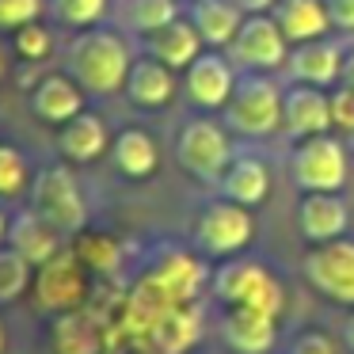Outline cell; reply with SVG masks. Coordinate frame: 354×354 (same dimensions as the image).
I'll return each mask as SVG.
<instances>
[{
    "mask_svg": "<svg viewBox=\"0 0 354 354\" xmlns=\"http://www.w3.org/2000/svg\"><path fill=\"white\" fill-rule=\"evenodd\" d=\"M133 54L126 39L111 27H88L77 31L65 46V73L84 88L88 95H115L126 88Z\"/></svg>",
    "mask_w": 354,
    "mask_h": 354,
    "instance_id": "6da1fadb",
    "label": "cell"
},
{
    "mask_svg": "<svg viewBox=\"0 0 354 354\" xmlns=\"http://www.w3.org/2000/svg\"><path fill=\"white\" fill-rule=\"evenodd\" d=\"M290 179L301 194L308 191H343L351 179V149L339 133L293 141L290 149Z\"/></svg>",
    "mask_w": 354,
    "mask_h": 354,
    "instance_id": "277c9868",
    "label": "cell"
},
{
    "mask_svg": "<svg viewBox=\"0 0 354 354\" xmlns=\"http://www.w3.org/2000/svg\"><path fill=\"white\" fill-rule=\"evenodd\" d=\"M107 149H111V133L103 115H95V111H80L77 118L57 126V153L65 156V164H92Z\"/></svg>",
    "mask_w": 354,
    "mask_h": 354,
    "instance_id": "e0dca14e",
    "label": "cell"
},
{
    "mask_svg": "<svg viewBox=\"0 0 354 354\" xmlns=\"http://www.w3.org/2000/svg\"><path fill=\"white\" fill-rule=\"evenodd\" d=\"M286 354H335V346H331V339L324 331H301Z\"/></svg>",
    "mask_w": 354,
    "mask_h": 354,
    "instance_id": "836d02e7",
    "label": "cell"
},
{
    "mask_svg": "<svg viewBox=\"0 0 354 354\" xmlns=\"http://www.w3.org/2000/svg\"><path fill=\"white\" fill-rule=\"evenodd\" d=\"M221 335L236 354H270L274 346V313L267 308H229Z\"/></svg>",
    "mask_w": 354,
    "mask_h": 354,
    "instance_id": "ffe728a7",
    "label": "cell"
},
{
    "mask_svg": "<svg viewBox=\"0 0 354 354\" xmlns=\"http://www.w3.org/2000/svg\"><path fill=\"white\" fill-rule=\"evenodd\" d=\"M4 73H8V54H4V42H0V80H4Z\"/></svg>",
    "mask_w": 354,
    "mask_h": 354,
    "instance_id": "f35d334b",
    "label": "cell"
},
{
    "mask_svg": "<svg viewBox=\"0 0 354 354\" xmlns=\"http://www.w3.org/2000/svg\"><path fill=\"white\" fill-rule=\"evenodd\" d=\"M126 100L141 111H160L176 100V73L160 65L156 57H133L130 77H126Z\"/></svg>",
    "mask_w": 354,
    "mask_h": 354,
    "instance_id": "d6986e66",
    "label": "cell"
},
{
    "mask_svg": "<svg viewBox=\"0 0 354 354\" xmlns=\"http://www.w3.org/2000/svg\"><path fill=\"white\" fill-rule=\"evenodd\" d=\"M46 12L54 16V24L69 27V31H88L107 19L111 0H46Z\"/></svg>",
    "mask_w": 354,
    "mask_h": 354,
    "instance_id": "4316f807",
    "label": "cell"
},
{
    "mask_svg": "<svg viewBox=\"0 0 354 354\" xmlns=\"http://www.w3.org/2000/svg\"><path fill=\"white\" fill-rule=\"evenodd\" d=\"M4 346H8V335H4V324H0V354H4Z\"/></svg>",
    "mask_w": 354,
    "mask_h": 354,
    "instance_id": "60d3db41",
    "label": "cell"
},
{
    "mask_svg": "<svg viewBox=\"0 0 354 354\" xmlns=\"http://www.w3.org/2000/svg\"><path fill=\"white\" fill-rule=\"evenodd\" d=\"M8 39H12L16 57H19V62H27V65H42L50 54H54V35H50V27L42 24V19H35V24L12 31Z\"/></svg>",
    "mask_w": 354,
    "mask_h": 354,
    "instance_id": "f1b7e54d",
    "label": "cell"
},
{
    "mask_svg": "<svg viewBox=\"0 0 354 354\" xmlns=\"http://www.w3.org/2000/svg\"><path fill=\"white\" fill-rule=\"evenodd\" d=\"M282 92L286 88H278V80L270 73H240L236 92L221 111L225 115L221 122L236 138H252V141L270 138L282 126Z\"/></svg>",
    "mask_w": 354,
    "mask_h": 354,
    "instance_id": "7a4b0ae2",
    "label": "cell"
},
{
    "mask_svg": "<svg viewBox=\"0 0 354 354\" xmlns=\"http://www.w3.org/2000/svg\"><path fill=\"white\" fill-rule=\"evenodd\" d=\"M50 351L54 354H100V328L88 313L73 308L50 320Z\"/></svg>",
    "mask_w": 354,
    "mask_h": 354,
    "instance_id": "d4e9b609",
    "label": "cell"
},
{
    "mask_svg": "<svg viewBox=\"0 0 354 354\" xmlns=\"http://www.w3.org/2000/svg\"><path fill=\"white\" fill-rule=\"evenodd\" d=\"M305 278L320 297L354 308V240L339 236L328 244H313L305 255Z\"/></svg>",
    "mask_w": 354,
    "mask_h": 354,
    "instance_id": "9c48e42d",
    "label": "cell"
},
{
    "mask_svg": "<svg viewBox=\"0 0 354 354\" xmlns=\"http://www.w3.org/2000/svg\"><path fill=\"white\" fill-rule=\"evenodd\" d=\"M343 343H346V351L354 354V313L346 316V324H343Z\"/></svg>",
    "mask_w": 354,
    "mask_h": 354,
    "instance_id": "74e56055",
    "label": "cell"
},
{
    "mask_svg": "<svg viewBox=\"0 0 354 354\" xmlns=\"http://www.w3.org/2000/svg\"><path fill=\"white\" fill-rule=\"evenodd\" d=\"M331 16V31H351L354 35V0H324Z\"/></svg>",
    "mask_w": 354,
    "mask_h": 354,
    "instance_id": "e575fe53",
    "label": "cell"
},
{
    "mask_svg": "<svg viewBox=\"0 0 354 354\" xmlns=\"http://www.w3.org/2000/svg\"><path fill=\"white\" fill-rule=\"evenodd\" d=\"M35 282V267L16 252V248L0 244V305H16Z\"/></svg>",
    "mask_w": 354,
    "mask_h": 354,
    "instance_id": "83f0119b",
    "label": "cell"
},
{
    "mask_svg": "<svg viewBox=\"0 0 354 354\" xmlns=\"http://www.w3.org/2000/svg\"><path fill=\"white\" fill-rule=\"evenodd\" d=\"M31 187V171H27V156L16 145L0 141V198H16Z\"/></svg>",
    "mask_w": 354,
    "mask_h": 354,
    "instance_id": "f546056e",
    "label": "cell"
},
{
    "mask_svg": "<svg viewBox=\"0 0 354 354\" xmlns=\"http://www.w3.org/2000/svg\"><path fill=\"white\" fill-rule=\"evenodd\" d=\"M27 198H31L27 206L46 217L62 236H80L84 232L88 202H84V191H80L69 164H46V168H39L31 176Z\"/></svg>",
    "mask_w": 354,
    "mask_h": 354,
    "instance_id": "3957f363",
    "label": "cell"
},
{
    "mask_svg": "<svg viewBox=\"0 0 354 354\" xmlns=\"http://www.w3.org/2000/svg\"><path fill=\"white\" fill-rule=\"evenodd\" d=\"M84 88L69 77V73H46L39 84L31 88L27 103H31V115L46 126H65L69 118H77L84 111Z\"/></svg>",
    "mask_w": 354,
    "mask_h": 354,
    "instance_id": "2e32d148",
    "label": "cell"
},
{
    "mask_svg": "<svg viewBox=\"0 0 354 354\" xmlns=\"http://www.w3.org/2000/svg\"><path fill=\"white\" fill-rule=\"evenodd\" d=\"M35 308L46 316H62L84 305L88 297V267L73 248H62L50 263L35 267Z\"/></svg>",
    "mask_w": 354,
    "mask_h": 354,
    "instance_id": "52a82bcc",
    "label": "cell"
},
{
    "mask_svg": "<svg viewBox=\"0 0 354 354\" xmlns=\"http://www.w3.org/2000/svg\"><path fill=\"white\" fill-rule=\"evenodd\" d=\"M255 236V217L248 206L229 198H217L202 206L198 221H194V248L209 259H229V255L244 252Z\"/></svg>",
    "mask_w": 354,
    "mask_h": 354,
    "instance_id": "8992f818",
    "label": "cell"
},
{
    "mask_svg": "<svg viewBox=\"0 0 354 354\" xmlns=\"http://www.w3.org/2000/svg\"><path fill=\"white\" fill-rule=\"evenodd\" d=\"M46 0H0V35H12L19 27L42 19Z\"/></svg>",
    "mask_w": 354,
    "mask_h": 354,
    "instance_id": "1f68e13d",
    "label": "cell"
},
{
    "mask_svg": "<svg viewBox=\"0 0 354 354\" xmlns=\"http://www.w3.org/2000/svg\"><path fill=\"white\" fill-rule=\"evenodd\" d=\"M351 209H346L339 191H308L297 202V232L305 244H328V240L346 236Z\"/></svg>",
    "mask_w": 354,
    "mask_h": 354,
    "instance_id": "5bb4252c",
    "label": "cell"
},
{
    "mask_svg": "<svg viewBox=\"0 0 354 354\" xmlns=\"http://www.w3.org/2000/svg\"><path fill=\"white\" fill-rule=\"evenodd\" d=\"M232 138L229 126L217 118H187L176 138V160L187 176L202 183H221L225 168L232 164Z\"/></svg>",
    "mask_w": 354,
    "mask_h": 354,
    "instance_id": "5b68a950",
    "label": "cell"
},
{
    "mask_svg": "<svg viewBox=\"0 0 354 354\" xmlns=\"http://www.w3.org/2000/svg\"><path fill=\"white\" fill-rule=\"evenodd\" d=\"M4 232H8V214L0 209V244H4Z\"/></svg>",
    "mask_w": 354,
    "mask_h": 354,
    "instance_id": "ab89813d",
    "label": "cell"
},
{
    "mask_svg": "<svg viewBox=\"0 0 354 354\" xmlns=\"http://www.w3.org/2000/svg\"><path fill=\"white\" fill-rule=\"evenodd\" d=\"M187 16L198 27L206 50H229V42L236 39L248 12L240 8V0H191Z\"/></svg>",
    "mask_w": 354,
    "mask_h": 354,
    "instance_id": "7402d4cb",
    "label": "cell"
},
{
    "mask_svg": "<svg viewBox=\"0 0 354 354\" xmlns=\"http://www.w3.org/2000/svg\"><path fill=\"white\" fill-rule=\"evenodd\" d=\"M343 42L339 39H313L301 42V46H290V57H286V77L293 84H313V88H331L343 77Z\"/></svg>",
    "mask_w": 354,
    "mask_h": 354,
    "instance_id": "7c38bea8",
    "label": "cell"
},
{
    "mask_svg": "<svg viewBox=\"0 0 354 354\" xmlns=\"http://www.w3.org/2000/svg\"><path fill=\"white\" fill-rule=\"evenodd\" d=\"M111 160L122 171L126 179H149L160 164V153H156V141L149 138L138 126H126L111 138Z\"/></svg>",
    "mask_w": 354,
    "mask_h": 354,
    "instance_id": "cb8c5ba5",
    "label": "cell"
},
{
    "mask_svg": "<svg viewBox=\"0 0 354 354\" xmlns=\"http://www.w3.org/2000/svg\"><path fill=\"white\" fill-rule=\"evenodd\" d=\"M270 16H274L278 31L286 35L290 46L328 39V31H331V16H328L324 0H278L274 8H270Z\"/></svg>",
    "mask_w": 354,
    "mask_h": 354,
    "instance_id": "44dd1931",
    "label": "cell"
},
{
    "mask_svg": "<svg viewBox=\"0 0 354 354\" xmlns=\"http://www.w3.org/2000/svg\"><path fill=\"white\" fill-rule=\"evenodd\" d=\"M282 130L293 141L316 138V133H331V100L328 88L313 84H290L282 92Z\"/></svg>",
    "mask_w": 354,
    "mask_h": 354,
    "instance_id": "4fadbf2b",
    "label": "cell"
},
{
    "mask_svg": "<svg viewBox=\"0 0 354 354\" xmlns=\"http://www.w3.org/2000/svg\"><path fill=\"white\" fill-rule=\"evenodd\" d=\"M343 141H346V149H351V156H354V133H346Z\"/></svg>",
    "mask_w": 354,
    "mask_h": 354,
    "instance_id": "b9f144b4",
    "label": "cell"
},
{
    "mask_svg": "<svg viewBox=\"0 0 354 354\" xmlns=\"http://www.w3.org/2000/svg\"><path fill=\"white\" fill-rule=\"evenodd\" d=\"M202 50H206V42H202L198 27L191 24V16H179V19H171L168 27L145 35V54L156 57L160 65H168L171 73H183Z\"/></svg>",
    "mask_w": 354,
    "mask_h": 354,
    "instance_id": "ac0fdd59",
    "label": "cell"
},
{
    "mask_svg": "<svg viewBox=\"0 0 354 354\" xmlns=\"http://www.w3.org/2000/svg\"><path fill=\"white\" fill-rule=\"evenodd\" d=\"M339 84L354 88V50H346V57H343V77H339Z\"/></svg>",
    "mask_w": 354,
    "mask_h": 354,
    "instance_id": "d590c367",
    "label": "cell"
},
{
    "mask_svg": "<svg viewBox=\"0 0 354 354\" xmlns=\"http://www.w3.org/2000/svg\"><path fill=\"white\" fill-rule=\"evenodd\" d=\"M236 65L229 62L225 50H202L191 65L183 69V88L187 100L202 111H225V103L236 92Z\"/></svg>",
    "mask_w": 354,
    "mask_h": 354,
    "instance_id": "8fae6325",
    "label": "cell"
},
{
    "mask_svg": "<svg viewBox=\"0 0 354 354\" xmlns=\"http://www.w3.org/2000/svg\"><path fill=\"white\" fill-rule=\"evenodd\" d=\"M73 252L80 255V263H84L88 270H111L118 263V244L107 232H80Z\"/></svg>",
    "mask_w": 354,
    "mask_h": 354,
    "instance_id": "4dcf8cb0",
    "label": "cell"
},
{
    "mask_svg": "<svg viewBox=\"0 0 354 354\" xmlns=\"http://www.w3.org/2000/svg\"><path fill=\"white\" fill-rule=\"evenodd\" d=\"M217 191H221V198L255 209L270 194V168L259 156H232V164L225 168Z\"/></svg>",
    "mask_w": 354,
    "mask_h": 354,
    "instance_id": "603a6c76",
    "label": "cell"
},
{
    "mask_svg": "<svg viewBox=\"0 0 354 354\" xmlns=\"http://www.w3.org/2000/svg\"><path fill=\"white\" fill-rule=\"evenodd\" d=\"M214 293L229 308H267L274 316L282 308V290L259 263H225L214 278Z\"/></svg>",
    "mask_w": 354,
    "mask_h": 354,
    "instance_id": "30bf717a",
    "label": "cell"
},
{
    "mask_svg": "<svg viewBox=\"0 0 354 354\" xmlns=\"http://www.w3.org/2000/svg\"><path fill=\"white\" fill-rule=\"evenodd\" d=\"M225 54L240 73H274V69H286L290 42L278 31L270 12H252V16H244L236 39L229 42Z\"/></svg>",
    "mask_w": 354,
    "mask_h": 354,
    "instance_id": "ba28073f",
    "label": "cell"
},
{
    "mask_svg": "<svg viewBox=\"0 0 354 354\" xmlns=\"http://www.w3.org/2000/svg\"><path fill=\"white\" fill-rule=\"evenodd\" d=\"M274 4H278V0H240V8H244L248 16H252V12H270Z\"/></svg>",
    "mask_w": 354,
    "mask_h": 354,
    "instance_id": "8d00e7d4",
    "label": "cell"
},
{
    "mask_svg": "<svg viewBox=\"0 0 354 354\" xmlns=\"http://www.w3.org/2000/svg\"><path fill=\"white\" fill-rule=\"evenodd\" d=\"M171 19H179V0H126L122 4V24L141 39L168 27Z\"/></svg>",
    "mask_w": 354,
    "mask_h": 354,
    "instance_id": "484cf974",
    "label": "cell"
},
{
    "mask_svg": "<svg viewBox=\"0 0 354 354\" xmlns=\"http://www.w3.org/2000/svg\"><path fill=\"white\" fill-rule=\"evenodd\" d=\"M62 240H65L62 232H57L42 214H35L31 206L8 214V232H4V244L16 248V252L24 255L31 267H42V263L54 259V255L65 248Z\"/></svg>",
    "mask_w": 354,
    "mask_h": 354,
    "instance_id": "9a60e30c",
    "label": "cell"
},
{
    "mask_svg": "<svg viewBox=\"0 0 354 354\" xmlns=\"http://www.w3.org/2000/svg\"><path fill=\"white\" fill-rule=\"evenodd\" d=\"M328 100H331V133H339V138L354 133V88L339 84L328 92Z\"/></svg>",
    "mask_w": 354,
    "mask_h": 354,
    "instance_id": "d6a6232c",
    "label": "cell"
}]
</instances>
